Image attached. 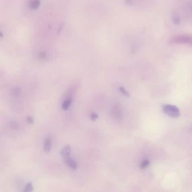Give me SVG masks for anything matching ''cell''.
Wrapping results in <instances>:
<instances>
[{
  "instance_id": "cell-1",
  "label": "cell",
  "mask_w": 192,
  "mask_h": 192,
  "mask_svg": "<svg viewBox=\"0 0 192 192\" xmlns=\"http://www.w3.org/2000/svg\"><path fill=\"white\" fill-rule=\"evenodd\" d=\"M170 42L173 44H189L192 45V35L188 34L177 35L171 38Z\"/></svg>"
},
{
  "instance_id": "cell-2",
  "label": "cell",
  "mask_w": 192,
  "mask_h": 192,
  "mask_svg": "<svg viewBox=\"0 0 192 192\" xmlns=\"http://www.w3.org/2000/svg\"><path fill=\"white\" fill-rule=\"evenodd\" d=\"M162 109L165 114L172 118H178L180 116L179 109L175 105H163L162 107Z\"/></svg>"
},
{
  "instance_id": "cell-3",
  "label": "cell",
  "mask_w": 192,
  "mask_h": 192,
  "mask_svg": "<svg viewBox=\"0 0 192 192\" xmlns=\"http://www.w3.org/2000/svg\"><path fill=\"white\" fill-rule=\"evenodd\" d=\"M110 115L113 119L116 120H121L123 118V114L121 109L117 105L112 107L110 110Z\"/></svg>"
},
{
  "instance_id": "cell-4",
  "label": "cell",
  "mask_w": 192,
  "mask_h": 192,
  "mask_svg": "<svg viewBox=\"0 0 192 192\" xmlns=\"http://www.w3.org/2000/svg\"><path fill=\"white\" fill-rule=\"evenodd\" d=\"M53 146V138L51 135L47 136L43 142V150L46 153L51 151Z\"/></svg>"
},
{
  "instance_id": "cell-5",
  "label": "cell",
  "mask_w": 192,
  "mask_h": 192,
  "mask_svg": "<svg viewBox=\"0 0 192 192\" xmlns=\"http://www.w3.org/2000/svg\"><path fill=\"white\" fill-rule=\"evenodd\" d=\"M64 163L69 167L75 170L77 169L78 167V165L77 163L75 162L73 159L71 158V157H66L64 158Z\"/></svg>"
},
{
  "instance_id": "cell-6",
  "label": "cell",
  "mask_w": 192,
  "mask_h": 192,
  "mask_svg": "<svg viewBox=\"0 0 192 192\" xmlns=\"http://www.w3.org/2000/svg\"><path fill=\"white\" fill-rule=\"evenodd\" d=\"M71 151H72V149H71V146L69 144H67V145H65L62 148L60 153V155L63 157H64V159L66 157H70V155L71 154Z\"/></svg>"
},
{
  "instance_id": "cell-7",
  "label": "cell",
  "mask_w": 192,
  "mask_h": 192,
  "mask_svg": "<svg viewBox=\"0 0 192 192\" xmlns=\"http://www.w3.org/2000/svg\"><path fill=\"white\" fill-rule=\"evenodd\" d=\"M72 102L73 99L72 98H67V99H65L62 103V109L64 111H67L70 108V107L71 106Z\"/></svg>"
},
{
  "instance_id": "cell-8",
  "label": "cell",
  "mask_w": 192,
  "mask_h": 192,
  "mask_svg": "<svg viewBox=\"0 0 192 192\" xmlns=\"http://www.w3.org/2000/svg\"><path fill=\"white\" fill-rule=\"evenodd\" d=\"M33 191V184H32V182H29L25 185L24 188L23 189V190L21 191V192H32Z\"/></svg>"
},
{
  "instance_id": "cell-9",
  "label": "cell",
  "mask_w": 192,
  "mask_h": 192,
  "mask_svg": "<svg viewBox=\"0 0 192 192\" xmlns=\"http://www.w3.org/2000/svg\"><path fill=\"white\" fill-rule=\"evenodd\" d=\"M12 95L14 97H18L21 93V89L19 87H15L12 89L11 91Z\"/></svg>"
},
{
  "instance_id": "cell-10",
  "label": "cell",
  "mask_w": 192,
  "mask_h": 192,
  "mask_svg": "<svg viewBox=\"0 0 192 192\" xmlns=\"http://www.w3.org/2000/svg\"><path fill=\"white\" fill-rule=\"evenodd\" d=\"M119 92L123 95V96H125V97H130V93L128 92V91L123 87V86H119V88H118Z\"/></svg>"
},
{
  "instance_id": "cell-11",
  "label": "cell",
  "mask_w": 192,
  "mask_h": 192,
  "mask_svg": "<svg viewBox=\"0 0 192 192\" xmlns=\"http://www.w3.org/2000/svg\"><path fill=\"white\" fill-rule=\"evenodd\" d=\"M90 119H91L92 121H95L96 120L99 118V115H98V114L96 113V112H95V111H92V112L90 113Z\"/></svg>"
},
{
  "instance_id": "cell-12",
  "label": "cell",
  "mask_w": 192,
  "mask_h": 192,
  "mask_svg": "<svg viewBox=\"0 0 192 192\" xmlns=\"http://www.w3.org/2000/svg\"><path fill=\"white\" fill-rule=\"evenodd\" d=\"M10 127L11 128L13 129L14 130H18L19 128V124H18V123H16L14 121H12L11 123Z\"/></svg>"
},
{
  "instance_id": "cell-13",
  "label": "cell",
  "mask_w": 192,
  "mask_h": 192,
  "mask_svg": "<svg viewBox=\"0 0 192 192\" xmlns=\"http://www.w3.org/2000/svg\"><path fill=\"white\" fill-rule=\"evenodd\" d=\"M26 120L27 122L29 124H33L34 122V118L31 116H28L26 118Z\"/></svg>"
},
{
  "instance_id": "cell-14",
  "label": "cell",
  "mask_w": 192,
  "mask_h": 192,
  "mask_svg": "<svg viewBox=\"0 0 192 192\" xmlns=\"http://www.w3.org/2000/svg\"><path fill=\"white\" fill-rule=\"evenodd\" d=\"M38 57H40V59H45L46 54L44 52H41V53H40V54L38 55Z\"/></svg>"
}]
</instances>
